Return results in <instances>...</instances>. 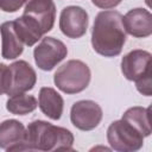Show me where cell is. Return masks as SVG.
Returning <instances> with one entry per match:
<instances>
[{"label": "cell", "instance_id": "11", "mask_svg": "<svg viewBox=\"0 0 152 152\" xmlns=\"http://www.w3.org/2000/svg\"><path fill=\"white\" fill-rule=\"evenodd\" d=\"M26 142V128L14 119L0 124V148L7 151H24Z\"/></svg>", "mask_w": 152, "mask_h": 152}, {"label": "cell", "instance_id": "20", "mask_svg": "<svg viewBox=\"0 0 152 152\" xmlns=\"http://www.w3.org/2000/svg\"><path fill=\"white\" fill-rule=\"evenodd\" d=\"M122 0H91V2L99 7V8H104V10H108V8H113L115 6H118Z\"/></svg>", "mask_w": 152, "mask_h": 152}, {"label": "cell", "instance_id": "5", "mask_svg": "<svg viewBox=\"0 0 152 152\" xmlns=\"http://www.w3.org/2000/svg\"><path fill=\"white\" fill-rule=\"evenodd\" d=\"M68 53L65 44L53 37H44L33 50V57L37 66L44 71L52 70L62 62Z\"/></svg>", "mask_w": 152, "mask_h": 152}, {"label": "cell", "instance_id": "2", "mask_svg": "<svg viewBox=\"0 0 152 152\" xmlns=\"http://www.w3.org/2000/svg\"><path fill=\"white\" fill-rule=\"evenodd\" d=\"M72 133L43 120H34L26 128L24 151H72Z\"/></svg>", "mask_w": 152, "mask_h": 152}, {"label": "cell", "instance_id": "18", "mask_svg": "<svg viewBox=\"0 0 152 152\" xmlns=\"http://www.w3.org/2000/svg\"><path fill=\"white\" fill-rule=\"evenodd\" d=\"M11 84V71L10 66L0 63V95L7 94Z\"/></svg>", "mask_w": 152, "mask_h": 152}, {"label": "cell", "instance_id": "17", "mask_svg": "<svg viewBox=\"0 0 152 152\" xmlns=\"http://www.w3.org/2000/svg\"><path fill=\"white\" fill-rule=\"evenodd\" d=\"M38 103L34 96L25 93L12 95L6 102V109L14 115H26L37 108Z\"/></svg>", "mask_w": 152, "mask_h": 152}, {"label": "cell", "instance_id": "8", "mask_svg": "<svg viewBox=\"0 0 152 152\" xmlns=\"http://www.w3.org/2000/svg\"><path fill=\"white\" fill-rule=\"evenodd\" d=\"M88 13L80 6L64 7L59 17V28L69 38L76 39L82 37L88 28Z\"/></svg>", "mask_w": 152, "mask_h": 152}, {"label": "cell", "instance_id": "19", "mask_svg": "<svg viewBox=\"0 0 152 152\" xmlns=\"http://www.w3.org/2000/svg\"><path fill=\"white\" fill-rule=\"evenodd\" d=\"M27 0H0V10L7 13L17 12Z\"/></svg>", "mask_w": 152, "mask_h": 152}, {"label": "cell", "instance_id": "1", "mask_svg": "<svg viewBox=\"0 0 152 152\" xmlns=\"http://www.w3.org/2000/svg\"><path fill=\"white\" fill-rule=\"evenodd\" d=\"M126 42V31L122 24V15L118 11L100 12L93 25L91 45L101 56H118Z\"/></svg>", "mask_w": 152, "mask_h": 152}, {"label": "cell", "instance_id": "4", "mask_svg": "<svg viewBox=\"0 0 152 152\" xmlns=\"http://www.w3.org/2000/svg\"><path fill=\"white\" fill-rule=\"evenodd\" d=\"M107 140L110 147L119 152L138 151L144 145V137L127 121H113L107 129Z\"/></svg>", "mask_w": 152, "mask_h": 152}, {"label": "cell", "instance_id": "9", "mask_svg": "<svg viewBox=\"0 0 152 152\" xmlns=\"http://www.w3.org/2000/svg\"><path fill=\"white\" fill-rule=\"evenodd\" d=\"M23 15L36 21L43 33L51 31L56 18V6L52 0H27Z\"/></svg>", "mask_w": 152, "mask_h": 152}, {"label": "cell", "instance_id": "15", "mask_svg": "<svg viewBox=\"0 0 152 152\" xmlns=\"http://www.w3.org/2000/svg\"><path fill=\"white\" fill-rule=\"evenodd\" d=\"M13 26L20 40L27 46L34 45L44 34L39 25L26 15H21L20 18L13 20Z\"/></svg>", "mask_w": 152, "mask_h": 152}, {"label": "cell", "instance_id": "14", "mask_svg": "<svg viewBox=\"0 0 152 152\" xmlns=\"http://www.w3.org/2000/svg\"><path fill=\"white\" fill-rule=\"evenodd\" d=\"M63 99L62 96L50 87H43L39 90L38 106L40 110L50 119L58 120L63 113Z\"/></svg>", "mask_w": 152, "mask_h": 152}, {"label": "cell", "instance_id": "3", "mask_svg": "<svg viewBox=\"0 0 152 152\" xmlns=\"http://www.w3.org/2000/svg\"><path fill=\"white\" fill-rule=\"evenodd\" d=\"M89 66L78 59H70L61 65L53 75V82L65 94H76L84 90L90 82Z\"/></svg>", "mask_w": 152, "mask_h": 152}, {"label": "cell", "instance_id": "13", "mask_svg": "<svg viewBox=\"0 0 152 152\" xmlns=\"http://www.w3.org/2000/svg\"><path fill=\"white\" fill-rule=\"evenodd\" d=\"M0 33L2 38V57L5 59H14L19 57L24 51V43L14 31L13 20L5 21L0 25Z\"/></svg>", "mask_w": 152, "mask_h": 152}, {"label": "cell", "instance_id": "12", "mask_svg": "<svg viewBox=\"0 0 152 152\" xmlns=\"http://www.w3.org/2000/svg\"><path fill=\"white\" fill-rule=\"evenodd\" d=\"M125 31L135 38H145L152 33V15L145 8H133L122 17Z\"/></svg>", "mask_w": 152, "mask_h": 152}, {"label": "cell", "instance_id": "7", "mask_svg": "<svg viewBox=\"0 0 152 152\" xmlns=\"http://www.w3.org/2000/svg\"><path fill=\"white\" fill-rule=\"evenodd\" d=\"M152 56L145 50H133L121 59V71L128 81H139L152 75Z\"/></svg>", "mask_w": 152, "mask_h": 152}, {"label": "cell", "instance_id": "10", "mask_svg": "<svg viewBox=\"0 0 152 152\" xmlns=\"http://www.w3.org/2000/svg\"><path fill=\"white\" fill-rule=\"evenodd\" d=\"M10 66L11 71V84L7 95H15L31 90L36 82L37 75L34 69L25 61H17Z\"/></svg>", "mask_w": 152, "mask_h": 152}, {"label": "cell", "instance_id": "16", "mask_svg": "<svg viewBox=\"0 0 152 152\" xmlns=\"http://www.w3.org/2000/svg\"><path fill=\"white\" fill-rule=\"evenodd\" d=\"M122 120L132 125L142 137H148L151 134V119H150V107H131L124 115Z\"/></svg>", "mask_w": 152, "mask_h": 152}, {"label": "cell", "instance_id": "6", "mask_svg": "<svg viewBox=\"0 0 152 152\" xmlns=\"http://www.w3.org/2000/svg\"><path fill=\"white\" fill-rule=\"evenodd\" d=\"M101 107L91 100H81L72 104L70 120L72 125L81 131H91L99 126L102 120Z\"/></svg>", "mask_w": 152, "mask_h": 152}]
</instances>
